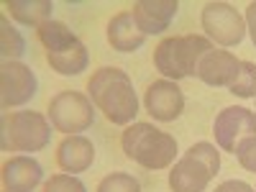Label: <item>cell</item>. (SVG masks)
I'll list each match as a JSON object with an SVG mask.
<instances>
[{
  "mask_svg": "<svg viewBox=\"0 0 256 192\" xmlns=\"http://www.w3.org/2000/svg\"><path fill=\"white\" fill-rule=\"evenodd\" d=\"M88 98L116 126H128L138 116V98L134 82L118 67H100L88 80Z\"/></svg>",
  "mask_w": 256,
  "mask_h": 192,
  "instance_id": "cell-1",
  "label": "cell"
},
{
  "mask_svg": "<svg viewBox=\"0 0 256 192\" xmlns=\"http://www.w3.org/2000/svg\"><path fill=\"white\" fill-rule=\"evenodd\" d=\"M123 154L144 169H166L177 156V138L152 123H134L120 136Z\"/></svg>",
  "mask_w": 256,
  "mask_h": 192,
  "instance_id": "cell-2",
  "label": "cell"
},
{
  "mask_svg": "<svg viewBox=\"0 0 256 192\" xmlns=\"http://www.w3.org/2000/svg\"><path fill=\"white\" fill-rule=\"evenodd\" d=\"M38 41L46 49V62L52 64V70L62 77H77L88 70L90 64V52L88 46L72 34V28L62 20H46L44 26L36 28Z\"/></svg>",
  "mask_w": 256,
  "mask_h": 192,
  "instance_id": "cell-3",
  "label": "cell"
},
{
  "mask_svg": "<svg viewBox=\"0 0 256 192\" xmlns=\"http://www.w3.org/2000/svg\"><path fill=\"white\" fill-rule=\"evenodd\" d=\"M210 49L212 41L198 34L169 36L154 49V67L172 82L198 77V64Z\"/></svg>",
  "mask_w": 256,
  "mask_h": 192,
  "instance_id": "cell-4",
  "label": "cell"
},
{
  "mask_svg": "<svg viewBox=\"0 0 256 192\" xmlns=\"http://www.w3.org/2000/svg\"><path fill=\"white\" fill-rule=\"evenodd\" d=\"M220 169V152L210 141L192 144L169 172L172 192H205Z\"/></svg>",
  "mask_w": 256,
  "mask_h": 192,
  "instance_id": "cell-5",
  "label": "cell"
},
{
  "mask_svg": "<svg viewBox=\"0 0 256 192\" xmlns=\"http://www.w3.org/2000/svg\"><path fill=\"white\" fill-rule=\"evenodd\" d=\"M52 120L36 110L6 113L0 120V146L3 152H41L52 141Z\"/></svg>",
  "mask_w": 256,
  "mask_h": 192,
  "instance_id": "cell-6",
  "label": "cell"
},
{
  "mask_svg": "<svg viewBox=\"0 0 256 192\" xmlns=\"http://www.w3.org/2000/svg\"><path fill=\"white\" fill-rule=\"evenodd\" d=\"M49 120L54 131L67 134V136H80L82 131L92 128L95 123V105L88 95L77 90H64L49 100Z\"/></svg>",
  "mask_w": 256,
  "mask_h": 192,
  "instance_id": "cell-7",
  "label": "cell"
},
{
  "mask_svg": "<svg viewBox=\"0 0 256 192\" xmlns=\"http://www.w3.org/2000/svg\"><path fill=\"white\" fill-rule=\"evenodd\" d=\"M212 136L218 148L236 156L251 138H256V113L244 105L223 108L212 120Z\"/></svg>",
  "mask_w": 256,
  "mask_h": 192,
  "instance_id": "cell-8",
  "label": "cell"
},
{
  "mask_svg": "<svg viewBox=\"0 0 256 192\" xmlns=\"http://www.w3.org/2000/svg\"><path fill=\"white\" fill-rule=\"evenodd\" d=\"M200 24H202L208 38L226 49L238 46L246 36V18L230 3H208L202 8Z\"/></svg>",
  "mask_w": 256,
  "mask_h": 192,
  "instance_id": "cell-9",
  "label": "cell"
},
{
  "mask_svg": "<svg viewBox=\"0 0 256 192\" xmlns=\"http://www.w3.org/2000/svg\"><path fill=\"white\" fill-rule=\"evenodd\" d=\"M38 77L24 62H3L0 64V105L18 108L36 98Z\"/></svg>",
  "mask_w": 256,
  "mask_h": 192,
  "instance_id": "cell-10",
  "label": "cell"
},
{
  "mask_svg": "<svg viewBox=\"0 0 256 192\" xmlns=\"http://www.w3.org/2000/svg\"><path fill=\"white\" fill-rule=\"evenodd\" d=\"M144 105L148 116L159 123H172L182 116L184 110V92L180 90V84L172 80H156L148 84Z\"/></svg>",
  "mask_w": 256,
  "mask_h": 192,
  "instance_id": "cell-11",
  "label": "cell"
},
{
  "mask_svg": "<svg viewBox=\"0 0 256 192\" xmlns=\"http://www.w3.org/2000/svg\"><path fill=\"white\" fill-rule=\"evenodd\" d=\"M238 70L241 59H236V54L212 46L198 64V80H202L210 88H230L233 80L238 77Z\"/></svg>",
  "mask_w": 256,
  "mask_h": 192,
  "instance_id": "cell-12",
  "label": "cell"
},
{
  "mask_svg": "<svg viewBox=\"0 0 256 192\" xmlns=\"http://www.w3.org/2000/svg\"><path fill=\"white\" fill-rule=\"evenodd\" d=\"M41 182H44V166L31 154H18L3 162L6 192H34Z\"/></svg>",
  "mask_w": 256,
  "mask_h": 192,
  "instance_id": "cell-13",
  "label": "cell"
},
{
  "mask_svg": "<svg viewBox=\"0 0 256 192\" xmlns=\"http://www.w3.org/2000/svg\"><path fill=\"white\" fill-rule=\"evenodd\" d=\"M177 10H180L177 0H136L131 13L136 18L138 28L146 36H154V34H164L169 28Z\"/></svg>",
  "mask_w": 256,
  "mask_h": 192,
  "instance_id": "cell-14",
  "label": "cell"
},
{
  "mask_svg": "<svg viewBox=\"0 0 256 192\" xmlns=\"http://www.w3.org/2000/svg\"><path fill=\"white\" fill-rule=\"evenodd\" d=\"M95 162V144L88 136H64V141L56 146V164L62 172L80 174L88 172Z\"/></svg>",
  "mask_w": 256,
  "mask_h": 192,
  "instance_id": "cell-15",
  "label": "cell"
},
{
  "mask_svg": "<svg viewBox=\"0 0 256 192\" xmlns=\"http://www.w3.org/2000/svg\"><path fill=\"white\" fill-rule=\"evenodd\" d=\"M108 44L116 52H123V54L138 52L146 44V34L138 28V24H136V18H134L131 10L116 13L108 20Z\"/></svg>",
  "mask_w": 256,
  "mask_h": 192,
  "instance_id": "cell-16",
  "label": "cell"
},
{
  "mask_svg": "<svg viewBox=\"0 0 256 192\" xmlns=\"http://www.w3.org/2000/svg\"><path fill=\"white\" fill-rule=\"evenodd\" d=\"M8 13L13 20H18L20 26H44L46 20H52L54 3L52 0H8L6 3Z\"/></svg>",
  "mask_w": 256,
  "mask_h": 192,
  "instance_id": "cell-17",
  "label": "cell"
},
{
  "mask_svg": "<svg viewBox=\"0 0 256 192\" xmlns=\"http://www.w3.org/2000/svg\"><path fill=\"white\" fill-rule=\"evenodd\" d=\"M26 54V41L20 36L16 26H10V20L3 16L0 18V56L3 62H18Z\"/></svg>",
  "mask_w": 256,
  "mask_h": 192,
  "instance_id": "cell-18",
  "label": "cell"
},
{
  "mask_svg": "<svg viewBox=\"0 0 256 192\" xmlns=\"http://www.w3.org/2000/svg\"><path fill=\"white\" fill-rule=\"evenodd\" d=\"M230 95L236 98H256V64L254 62H241V70H238V77L233 80V84L228 88Z\"/></svg>",
  "mask_w": 256,
  "mask_h": 192,
  "instance_id": "cell-19",
  "label": "cell"
},
{
  "mask_svg": "<svg viewBox=\"0 0 256 192\" xmlns=\"http://www.w3.org/2000/svg\"><path fill=\"white\" fill-rule=\"evenodd\" d=\"M98 192H141V182L128 172H110L100 180Z\"/></svg>",
  "mask_w": 256,
  "mask_h": 192,
  "instance_id": "cell-20",
  "label": "cell"
},
{
  "mask_svg": "<svg viewBox=\"0 0 256 192\" xmlns=\"http://www.w3.org/2000/svg\"><path fill=\"white\" fill-rule=\"evenodd\" d=\"M44 192H88V187H84V182L77 174L62 172L44 182Z\"/></svg>",
  "mask_w": 256,
  "mask_h": 192,
  "instance_id": "cell-21",
  "label": "cell"
},
{
  "mask_svg": "<svg viewBox=\"0 0 256 192\" xmlns=\"http://www.w3.org/2000/svg\"><path fill=\"white\" fill-rule=\"evenodd\" d=\"M236 156H238V164L246 169V172H254L256 174V138H251Z\"/></svg>",
  "mask_w": 256,
  "mask_h": 192,
  "instance_id": "cell-22",
  "label": "cell"
},
{
  "mask_svg": "<svg viewBox=\"0 0 256 192\" xmlns=\"http://www.w3.org/2000/svg\"><path fill=\"white\" fill-rule=\"evenodd\" d=\"M216 192H256V190L244 180H226L223 184L216 187Z\"/></svg>",
  "mask_w": 256,
  "mask_h": 192,
  "instance_id": "cell-23",
  "label": "cell"
},
{
  "mask_svg": "<svg viewBox=\"0 0 256 192\" xmlns=\"http://www.w3.org/2000/svg\"><path fill=\"white\" fill-rule=\"evenodd\" d=\"M246 31L251 34V41L256 46V0L248 3V8H246Z\"/></svg>",
  "mask_w": 256,
  "mask_h": 192,
  "instance_id": "cell-24",
  "label": "cell"
},
{
  "mask_svg": "<svg viewBox=\"0 0 256 192\" xmlns=\"http://www.w3.org/2000/svg\"><path fill=\"white\" fill-rule=\"evenodd\" d=\"M254 190H256V187H254Z\"/></svg>",
  "mask_w": 256,
  "mask_h": 192,
  "instance_id": "cell-25",
  "label": "cell"
}]
</instances>
